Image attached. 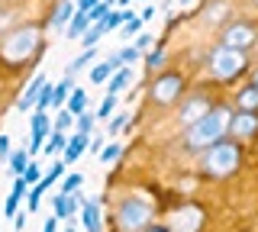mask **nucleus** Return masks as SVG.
Masks as SVG:
<instances>
[{"mask_svg":"<svg viewBox=\"0 0 258 232\" xmlns=\"http://www.w3.org/2000/svg\"><path fill=\"white\" fill-rule=\"evenodd\" d=\"M26 187H29L26 181H23V178H16L13 190H10V197H7V206H4V213H7V216H16V203H20V197L26 194Z\"/></svg>","mask_w":258,"mask_h":232,"instance_id":"nucleus-19","label":"nucleus"},{"mask_svg":"<svg viewBox=\"0 0 258 232\" xmlns=\"http://www.w3.org/2000/svg\"><path fill=\"white\" fill-rule=\"evenodd\" d=\"M119 68H123V65H119V58H116V55H113V58L100 61V65H97V68L91 71V81H94V84H103V81H110V78L116 74Z\"/></svg>","mask_w":258,"mask_h":232,"instance_id":"nucleus-12","label":"nucleus"},{"mask_svg":"<svg viewBox=\"0 0 258 232\" xmlns=\"http://www.w3.org/2000/svg\"><path fill=\"white\" fill-rule=\"evenodd\" d=\"M116 58H119V65L126 68V65H133V61L139 58V49H136V45H126V49H119V52H116Z\"/></svg>","mask_w":258,"mask_h":232,"instance_id":"nucleus-30","label":"nucleus"},{"mask_svg":"<svg viewBox=\"0 0 258 232\" xmlns=\"http://www.w3.org/2000/svg\"><path fill=\"white\" fill-rule=\"evenodd\" d=\"M107 33V23H94L91 29H87L84 36H81V42H84V49H94L97 42H100V36Z\"/></svg>","mask_w":258,"mask_h":232,"instance_id":"nucleus-21","label":"nucleus"},{"mask_svg":"<svg viewBox=\"0 0 258 232\" xmlns=\"http://www.w3.org/2000/svg\"><path fill=\"white\" fill-rule=\"evenodd\" d=\"M52 91H55V87H42V94H39V110H48V107H52Z\"/></svg>","mask_w":258,"mask_h":232,"instance_id":"nucleus-37","label":"nucleus"},{"mask_svg":"<svg viewBox=\"0 0 258 232\" xmlns=\"http://www.w3.org/2000/svg\"><path fill=\"white\" fill-rule=\"evenodd\" d=\"M23 181H26L29 187H36V184L42 181V168H39L36 162H29V165H26V174H23Z\"/></svg>","mask_w":258,"mask_h":232,"instance_id":"nucleus-26","label":"nucleus"},{"mask_svg":"<svg viewBox=\"0 0 258 232\" xmlns=\"http://www.w3.org/2000/svg\"><path fill=\"white\" fill-rule=\"evenodd\" d=\"M45 135H48V113L39 110L32 113V139H29V155H36L39 148H45Z\"/></svg>","mask_w":258,"mask_h":232,"instance_id":"nucleus-9","label":"nucleus"},{"mask_svg":"<svg viewBox=\"0 0 258 232\" xmlns=\"http://www.w3.org/2000/svg\"><path fill=\"white\" fill-rule=\"evenodd\" d=\"M68 232H75V229H68Z\"/></svg>","mask_w":258,"mask_h":232,"instance_id":"nucleus-54","label":"nucleus"},{"mask_svg":"<svg viewBox=\"0 0 258 232\" xmlns=\"http://www.w3.org/2000/svg\"><path fill=\"white\" fill-rule=\"evenodd\" d=\"M68 20H75V4H71V0H61L58 10H55V17H52V29H64Z\"/></svg>","mask_w":258,"mask_h":232,"instance_id":"nucleus-18","label":"nucleus"},{"mask_svg":"<svg viewBox=\"0 0 258 232\" xmlns=\"http://www.w3.org/2000/svg\"><path fill=\"white\" fill-rule=\"evenodd\" d=\"M252 84H255V87H258V68H255V74H252Z\"/></svg>","mask_w":258,"mask_h":232,"instance_id":"nucleus-50","label":"nucleus"},{"mask_svg":"<svg viewBox=\"0 0 258 232\" xmlns=\"http://www.w3.org/2000/svg\"><path fill=\"white\" fill-rule=\"evenodd\" d=\"M71 91H75V87H71V78H64V81L52 91V107H61V103L71 97Z\"/></svg>","mask_w":258,"mask_h":232,"instance_id":"nucleus-24","label":"nucleus"},{"mask_svg":"<svg viewBox=\"0 0 258 232\" xmlns=\"http://www.w3.org/2000/svg\"><path fill=\"white\" fill-rule=\"evenodd\" d=\"M84 226H87V232H100V203L97 200L84 203Z\"/></svg>","mask_w":258,"mask_h":232,"instance_id":"nucleus-16","label":"nucleus"},{"mask_svg":"<svg viewBox=\"0 0 258 232\" xmlns=\"http://www.w3.org/2000/svg\"><path fill=\"white\" fill-rule=\"evenodd\" d=\"M42 232H58V219H45V226Z\"/></svg>","mask_w":258,"mask_h":232,"instance_id":"nucleus-46","label":"nucleus"},{"mask_svg":"<svg viewBox=\"0 0 258 232\" xmlns=\"http://www.w3.org/2000/svg\"><path fill=\"white\" fill-rule=\"evenodd\" d=\"M42 194H45V187H42V184L29 187V213H36V210H39V200H42Z\"/></svg>","mask_w":258,"mask_h":232,"instance_id":"nucleus-33","label":"nucleus"},{"mask_svg":"<svg viewBox=\"0 0 258 232\" xmlns=\"http://www.w3.org/2000/svg\"><path fill=\"white\" fill-rule=\"evenodd\" d=\"M78 203H81V197H75V194H58V200H55V219L75 216L78 213Z\"/></svg>","mask_w":258,"mask_h":232,"instance_id":"nucleus-14","label":"nucleus"},{"mask_svg":"<svg viewBox=\"0 0 258 232\" xmlns=\"http://www.w3.org/2000/svg\"><path fill=\"white\" fill-rule=\"evenodd\" d=\"M145 232H168V229H165V226H149Z\"/></svg>","mask_w":258,"mask_h":232,"instance_id":"nucleus-49","label":"nucleus"},{"mask_svg":"<svg viewBox=\"0 0 258 232\" xmlns=\"http://www.w3.org/2000/svg\"><path fill=\"white\" fill-rule=\"evenodd\" d=\"M113 107H116V97H107V100L100 103V110H97V119H107L113 113Z\"/></svg>","mask_w":258,"mask_h":232,"instance_id":"nucleus-36","label":"nucleus"},{"mask_svg":"<svg viewBox=\"0 0 258 232\" xmlns=\"http://www.w3.org/2000/svg\"><path fill=\"white\" fill-rule=\"evenodd\" d=\"M107 17H110V7L103 4V0H100V4L94 7L91 13H87V20H91V23H107Z\"/></svg>","mask_w":258,"mask_h":232,"instance_id":"nucleus-31","label":"nucleus"},{"mask_svg":"<svg viewBox=\"0 0 258 232\" xmlns=\"http://www.w3.org/2000/svg\"><path fill=\"white\" fill-rule=\"evenodd\" d=\"M229 132H232V139H239V142H245V139H255L258 135V113H239L229 119Z\"/></svg>","mask_w":258,"mask_h":232,"instance_id":"nucleus-8","label":"nucleus"},{"mask_svg":"<svg viewBox=\"0 0 258 232\" xmlns=\"http://www.w3.org/2000/svg\"><path fill=\"white\" fill-rule=\"evenodd\" d=\"M42 87H45V78H42V74H36V78L29 81L26 94H23V97L16 100V107H20V110H29V107H36V103H39V94H42Z\"/></svg>","mask_w":258,"mask_h":232,"instance_id":"nucleus-11","label":"nucleus"},{"mask_svg":"<svg viewBox=\"0 0 258 232\" xmlns=\"http://www.w3.org/2000/svg\"><path fill=\"white\" fill-rule=\"evenodd\" d=\"M64 148H68V135L52 129V135H48V142H45V151L52 155V151H64Z\"/></svg>","mask_w":258,"mask_h":232,"instance_id":"nucleus-25","label":"nucleus"},{"mask_svg":"<svg viewBox=\"0 0 258 232\" xmlns=\"http://www.w3.org/2000/svg\"><path fill=\"white\" fill-rule=\"evenodd\" d=\"M152 17H155V7H145V10H142V17H139V20L145 23V20H152Z\"/></svg>","mask_w":258,"mask_h":232,"instance_id":"nucleus-47","label":"nucleus"},{"mask_svg":"<svg viewBox=\"0 0 258 232\" xmlns=\"http://www.w3.org/2000/svg\"><path fill=\"white\" fill-rule=\"evenodd\" d=\"M103 4H107V7H110V4H113V0H103Z\"/></svg>","mask_w":258,"mask_h":232,"instance_id":"nucleus-52","label":"nucleus"},{"mask_svg":"<svg viewBox=\"0 0 258 232\" xmlns=\"http://www.w3.org/2000/svg\"><path fill=\"white\" fill-rule=\"evenodd\" d=\"M71 123H75V116H71L68 113V110H61V113L58 116H55V129H58V132H64V129H68V126Z\"/></svg>","mask_w":258,"mask_h":232,"instance_id":"nucleus-35","label":"nucleus"},{"mask_svg":"<svg viewBox=\"0 0 258 232\" xmlns=\"http://www.w3.org/2000/svg\"><path fill=\"white\" fill-rule=\"evenodd\" d=\"M26 165H29V151H13L10 155V171L16 174V178L26 174Z\"/></svg>","mask_w":258,"mask_h":232,"instance_id":"nucleus-22","label":"nucleus"},{"mask_svg":"<svg viewBox=\"0 0 258 232\" xmlns=\"http://www.w3.org/2000/svg\"><path fill=\"white\" fill-rule=\"evenodd\" d=\"M91 26H94V23L87 20V13H81V10H78V13H75V20H71V29H68V33L78 39V36H84L87 29H91Z\"/></svg>","mask_w":258,"mask_h":232,"instance_id":"nucleus-23","label":"nucleus"},{"mask_svg":"<svg viewBox=\"0 0 258 232\" xmlns=\"http://www.w3.org/2000/svg\"><path fill=\"white\" fill-rule=\"evenodd\" d=\"M232 113L226 107H210V113L187 129V148H210L226 135Z\"/></svg>","mask_w":258,"mask_h":232,"instance_id":"nucleus-1","label":"nucleus"},{"mask_svg":"<svg viewBox=\"0 0 258 232\" xmlns=\"http://www.w3.org/2000/svg\"><path fill=\"white\" fill-rule=\"evenodd\" d=\"M36 49V29H20L4 42V58L10 61H23L26 55Z\"/></svg>","mask_w":258,"mask_h":232,"instance_id":"nucleus-5","label":"nucleus"},{"mask_svg":"<svg viewBox=\"0 0 258 232\" xmlns=\"http://www.w3.org/2000/svg\"><path fill=\"white\" fill-rule=\"evenodd\" d=\"M210 71H213L216 78H223V81L239 78L242 71H245V55L236 52V49H226V45H220V49L210 55Z\"/></svg>","mask_w":258,"mask_h":232,"instance_id":"nucleus-4","label":"nucleus"},{"mask_svg":"<svg viewBox=\"0 0 258 232\" xmlns=\"http://www.w3.org/2000/svg\"><path fill=\"white\" fill-rule=\"evenodd\" d=\"M139 26H142L139 17H126V36H136V33H139Z\"/></svg>","mask_w":258,"mask_h":232,"instance_id":"nucleus-40","label":"nucleus"},{"mask_svg":"<svg viewBox=\"0 0 258 232\" xmlns=\"http://www.w3.org/2000/svg\"><path fill=\"white\" fill-rule=\"evenodd\" d=\"M7 158H10V139L0 135V162H7Z\"/></svg>","mask_w":258,"mask_h":232,"instance_id":"nucleus-42","label":"nucleus"},{"mask_svg":"<svg viewBox=\"0 0 258 232\" xmlns=\"http://www.w3.org/2000/svg\"><path fill=\"white\" fill-rule=\"evenodd\" d=\"M129 81H133V71H129V68H119L116 74L110 78V84H107V97H116V94L123 91V87H126Z\"/></svg>","mask_w":258,"mask_h":232,"instance_id":"nucleus-17","label":"nucleus"},{"mask_svg":"<svg viewBox=\"0 0 258 232\" xmlns=\"http://www.w3.org/2000/svg\"><path fill=\"white\" fill-rule=\"evenodd\" d=\"M119 151H123V148H119V145H116V142H113V145H107V148H103V151H100V162H103V165H110V162H116V158H119Z\"/></svg>","mask_w":258,"mask_h":232,"instance_id":"nucleus-34","label":"nucleus"},{"mask_svg":"<svg viewBox=\"0 0 258 232\" xmlns=\"http://www.w3.org/2000/svg\"><path fill=\"white\" fill-rule=\"evenodd\" d=\"M119 4H123V7H129V0H119Z\"/></svg>","mask_w":258,"mask_h":232,"instance_id":"nucleus-51","label":"nucleus"},{"mask_svg":"<svg viewBox=\"0 0 258 232\" xmlns=\"http://www.w3.org/2000/svg\"><path fill=\"white\" fill-rule=\"evenodd\" d=\"M126 119H129L126 113H119V116H113V119H110V129H113V132H119V129H123V126H126Z\"/></svg>","mask_w":258,"mask_h":232,"instance_id":"nucleus-41","label":"nucleus"},{"mask_svg":"<svg viewBox=\"0 0 258 232\" xmlns=\"http://www.w3.org/2000/svg\"><path fill=\"white\" fill-rule=\"evenodd\" d=\"M87 148H94V151H103V139H91V145Z\"/></svg>","mask_w":258,"mask_h":232,"instance_id":"nucleus-48","label":"nucleus"},{"mask_svg":"<svg viewBox=\"0 0 258 232\" xmlns=\"http://www.w3.org/2000/svg\"><path fill=\"white\" fill-rule=\"evenodd\" d=\"M23 226H26V213H16L13 216V229H23Z\"/></svg>","mask_w":258,"mask_h":232,"instance_id":"nucleus-45","label":"nucleus"},{"mask_svg":"<svg viewBox=\"0 0 258 232\" xmlns=\"http://www.w3.org/2000/svg\"><path fill=\"white\" fill-rule=\"evenodd\" d=\"M61 174H64V162H58V165H52V171H48V174H45V178H42V181H39V184H42V187L48 190V187H52V184H55V181H58V178H61Z\"/></svg>","mask_w":258,"mask_h":232,"instance_id":"nucleus-29","label":"nucleus"},{"mask_svg":"<svg viewBox=\"0 0 258 232\" xmlns=\"http://www.w3.org/2000/svg\"><path fill=\"white\" fill-rule=\"evenodd\" d=\"M255 39L258 36H255V29L248 26V23H232V26L226 29V36H223V45L226 49H236V52H245Z\"/></svg>","mask_w":258,"mask_h":232,"instance_id":"nucleus-7","label":"nucleus"},{"mask_svg":"<svg viewBox=\"0 0 258 232\" xmlns=\"http://www.w3.org/2000/svg\"><path fill=\"white\" fill-rule=\"evenodd\" d=\"M126 17H129V13H113V10H110V17H107V29H116L119 23H126Z\"/></svg>","mask_w":258,"mask_h":232,"instance_id":"nucleus-39","label":"nucleus"},{"mask_svg":"<svg viewBox=\"0 0 258 232\" xmlns=\"http://www.w3.org/2000/svg\"><path fill=\"white\" fill-rule=\"evenodd\" d=\"M210 113V103L204 100V97H194V100H187L181 107V123H187V126H194V123H200Z\"/></svg>","mask_w":258,"mask_h":232,"instance_id":"nucleus-10","label":"nucleus"},{"mask_svg":"<svg viewBox=\"0 0 258 232\" xmlns=\"http://www.w3.org/2000/svg\"><path fill=\"white\" fill-rule=\"evenodd\" d=\"M91 58H94V49H84V52H81L75 61H71V68H68V78H71V74H78V71L84 68V65H87V61H91Z\"/></svg>","mask_w":258,"mask_h":232,"instance_id":"nucleus-27","label":"nucleus"},{"mask_svg":"<svg viewBox=\"0 0 258 232\" xmlns=\"http://www.w3.org/2000/svg\"><path fill=\"white\" fill-rule=\"evenodd\" d=\"M87 142H91V135H84V132H75L68 139V148H64V162H78L81 155L87 151Z\"/></svg>","mask_w":258,"mask_h":232,"instance_id":"nucleus-13","label":"nucleus"},{"mask_svg":"<svg viewBox=\"0 0 258 232\" xmlns=\"http://www.w3.org/2000/svg\"><path fill=\"white\" fill-rule=\"evenodd\" d=\"M149 45H152V36H145V33H142V36H136V49H139V52H142V49H149Z\"/></svg>","mask_w":258,"mask_h":232,"instance_id":"nucleus-44","label":"nucleus"},{"mask_svg":"<svg viewBox=\"0 0 258 232\" xmlns=\"http://www.w3.org/2000/svg\"><path fill=\"white\" fill-rule=\"evenodd\" d=\"M84 107H87V94L81 91V87H78V91H71V97H68V113H71V116H81V113H84Z\"/></svg>","mask_w":258,"mask_h":232,"instance_id":"nucleus-20","label":"nucleus"},{"mask_svg":"<svg viewBox=\"0 0 258 232\" xmlns=\"http://www.w3.org/2000/svg\"><path fill=\"white\" fill-rule=\"evenodd\" d=\"M181 4H190V0H181Z\"/></svg>","mask_w":258,"mask_h":232,"instance_id":"nucleus-53","label":"nucleus"},{"mask_svg":"<svg viewBox=\"0 0 258 232\" xmlns=\"http://www.w3.org/2000/svg\"><path fill=\"white\" fill-rule=\"evenodd\" d=\"M239 165H242V148H239V142H232V139H220L216 145H210L207 155H204V171L210 178H226V174H232Z\"/></svg>","mask_w":258,"mask_h":232,"instance_id":"nucleus-2","label":"nucleus"},{"mask_svg":"<svg viewBox=\"0 0 258 232\" xmlns=\"http://www.w3.org/2000/svg\"><path fill=\"white\" fill-rule=\"evenodd\" d=\"M116 222H119L123 232H145L149 222H152V206L145 203V200H139V197H129V200L119 203Z\"/></svg>","mask_w":258,"mask_h":232,"instance_id":"nucleus-3","label":"nucleus"},{"mask_svg":"<svg viewBox=\"0 0 258 232\" xmlns=\"http://www.w3.org/2000/svg\"><path fill=\"white\" fill-rule=\"evenodd\" d=\"M184 91V78L181 74H161L155 84H152V100L155 103H171L181 97Z\"/></svg>","mask_w":258,"mask_h":232,"instance_id":"nucleus-6","label":"nucleus"},{"mask_svg":"<svg viewBox=\"0 0 258 232\" xmlns=\"http://www.w3.org/2000/svg\"><path fill=\"white\" fill-rule=\"evenodd\" d=\"M81 184H84V174H68V178L61 181V194H75Z\"/></svg>","mask_w":258,"mask_h":232,"instance_id":"nucleus-28","label":"nucleus"},{"mask_svg":"<svg viewBox=\"0 0 258 232\" xmlns=\"http://www.w3.org/2000/svg\"><path fill=\"white\" fill-rule=\"evenodd\" d=\"M75 119H78V132L91 135V126H94V119H97V113H81V116H75Z\"/></svg>","mask_w":258,"mask_h":232,"instance_id":"nucleus-32","label":"nucleus"},{"mask_svg":"<svg viewBox=\"0 0 258 232\" xmlns=\"http://www.w3.org/2000/svg\"><path fill=\"white\" fill-rule=\"evenodd\" d=\"M239 110L242 113H258V87L248 84L239 91Z\"/></svg>","mask_w":258,"mask_h":232,"instance_id":"nucleus-15","label":"nucleus"},{"mask_svg":"<svg viewBox=\"0 0 258 232\" xmlns=\"http://www.w3.org/2000/svg\"><path fill=\"white\" fill-rule=\"evenodd\" d=\"M97 4H100V0H78V10H81V13H91Z\"/></svg>","mask_w":258,"mask_h":232,"instance_id":"nucleus-43","label":"nucleus"},{"mask_svg":"<svg viewBox=\"0 0 258 232\" xmlns=\"http://www.w3.org/2000/svg\"><path fill=\"white\" fill-rule=\"evenodd\" d=\"M161 58H165V52H161V49H155V52H149V58H145V65H149L152 71H155V68L161 65Z\"/></svg>","mask_w":258,"mask_h":232,"instance_id":"nucleus-38","label":"nucleus"}]
</instances>
